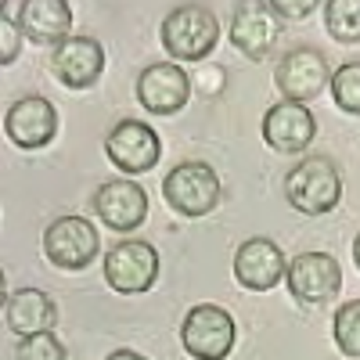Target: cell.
I'll return each mask as SVG.
<instances>
[{"label": "cell", "instance_id": "cell-13", "mask_svg": "<svg viewBox=\"0 0 360 360\" xmlns=\"http://www.w3.org/2000/svg\"><path fill=\"white\" fill-rule=\"evenodd\" d=\"M188 98H191V76L173 62L148 65L137 79V101L152 115H173L188 105Z\"/></svg>", "mask_w": 360, "mask_h": 360}, {"label": "cell", "instance_id": "cell-17", "mask_svg": "<svg viewBox=\"0 0 360 360\" xmlns=\"http://www.w3.org/2000/svg\"><path fill=\"white\" fill-rule=\"evenodd\" d=\"M18 25L22 33L33 44H65L69 29H72V8L65 0H25L18 11Z\"/></svg>", "mask_w": 360, "mask_h": 360}, {"label": "cell", "instance_id": "cell-18", "mask_svg": "<svg viewBox=\"0 0 360 360\" xmlns=\"http://www.w3.org/2000/svg\"><path fill=\"white\" fill-rule=\"evenodd\" d=\"M4 317H8V332H15L18 339H29V335L51 332L58 310H54L47 292L22 288V292H15V295L4 299Z\"/></svg>", "mask_w": 360, "mask_h": 360}, {"label": "cell", "instance_id": "cell-25", "mask_svg": "<svg viewBox=\"0 0 360 360\" xmlns=\"http://www.w3.org/2000/svg\"><path fill=\"white\" fill-rule=\"evenodd\" d=\"M202 79H205V94H213V90H220L224 86V69H202Z\"/></svg>", "mask_w": 360, "mask_h": 360}, {"label": "cell", "instance_id": "cell-3", "mask_svg": "<svg viewBox=\"0 0 360 360\" xmlns=\"http://www.w3.org/2000/svg\"><path fill=\"white\" fill-rule=\"evenodd\" d=\"M162 195L169 202L173 213L180 217H209L220 205V176L209 162H180L166 173L162 180Z\"/></svg>", "mask_w": 360, "mask_h": 360}, {"label": "cell", "instance_id": "cell-4", "mask_svg": "<svg viewBox=\"0 0 360 360\" xmlns=\"http://www.w3.org/2000/svg\"><path fill=\"white\" fill-rule=\"evenodd\" d=\"M234 339H238L234 317L217 303L191 307L184 324H180V342H184L191 360H227V353L234 349Z\"/></svg>", "mask_w": 360, "mask_h": 360}, {"label": "cell", "instance_id": "cell-9", "mask_svg": "<svg viewBox=\"0 0 360 360\" xmlns=\"http://www.w3.org/2000/svg\"><path fill=\"white\" fill-rule=\"evenodd\" d=\"M328 79H332V72H328V58L317 47H292L278 62V69H274L278 90L285 94V101H295V105L314 101L328 86Z\"/></svg>", "mask_w": 360, "mask_h": 360}, {"label": "cell", "instance_id": "cell-14", "mask_svg": "<svg viewBox=\"0 0 360 360\" xmlns=\"http://www.w3.org/2000/svg\"><path fill=\"white\" fill-rule=\"evenodd\" d=\"M281 37V22L274 15L270 4H238L234 18H231V44L242 51L252 62H263V58L274 51Z\"/></svg>", "mask_w": 360, "mask_h": 360}, {"label": "cell", "instance_id": "cell-20", "mask_svg": "<svg viewBox=\"0 0 360 360\" xmlns=\"http://www.w3.org/2000/svg\"><path fill=\"white\" fill-rule=\"evenodd\" d=\"M335 346L342 349V356H353L360 360V299H353V303H342L335 310Z\"/></svg>", "mask_w": 360, "mask_h": 360}, {"label": "cell", "instance_id": "cell-10", "mask_svg": "<svg viewBox=\"0 0 360 360\" xmlns=\"http://www.w3.org/2000/svg\"><path fill=\"white\" fill-rule=\"evenodd\" d=\"M51 72L54 79L69 90H86L94 86L105 72V47L94 37H69L58 44L51 54Z\"/></svg>", "mask_w": 360, "mask_h": 360}, {"label": "cell", "instance_id": "cell-15", "mask_svg": "<svg viewBox=\"0 0 360 360\" xmlns=\"http://www.w3.org/2000/svg\"><path fill=\"white\" fill-rule=\"evenodd\" d=\"M317 123L307 105H295V101H278L274 108H266L263 115V141L281 155H299L303 148L314 141Z\"/></svg>", "mask_w": 360, "mask_h": 360}, {"label": "cell", "instance_id": "cell-23", "mask_svg": "<svg viewBox=\"0 0 360 360\" xmlns=\"http://www.w3.org/2000/svg\"><path fill=\"white\" fill-rule=\"evenodd\" d=\"M18 11L22 4H4V18H0V62L11 65L18 51H22V25H18Z\"/></svg>", "mask_w": 360, "mask_h": 360}, {"label": "cell", "instance_id": "cell-19", "mask_svg": "<svg viewBox=\"0 0 360 360\" xmlns=\"http://www.w3.org/2000/svg\"><path fill=\"white\" fill-rule=\"evenodd\" d=\"M324 29L335 44H360V0H328Z\"/></svg>", "mask_w": 360, "mask_h": 360}, {"label": "cell", "instance_id": "cell-1", "mask_svg": "<svg viewBox=\"0 0 360 360\" xmlns=\"http://www.w3.org/2000/svg\"><path fill=\"white\" fill-rule=\"evenodd\" d=\"M285 198L295 213L303 217H324L332 213L342 198V176L328 155H310L285 176Z\"/></svg>", "mask_w": 360, "mask_h": 360}, {"label": "cell", "instance_id": "cell-2", "mask_svg": "<svg viewBox=\"0 0 360 360\" xmlns=\"http://www.w3.org/2000/svg\"><path fill=\"white\" fill-rule=\"evenodd\" d=\"M220 40L217 15L202 4H180L162 18V47L176 62H202Z\"/></svg>", "mask_w": 360, "mask_h": 360}, {"label": "cell", "instance_id": "cell-5", "mask_svg": "<svg viewBox=\"0 0 360 360\" xmlns=\"http://www.w3.org/2000/svg\"><path fill=\"white\" fill-rule=\"evenodd\" d=\"M105 281L123 292V295H141L155 288L159 281V249L141 238H123L105 252Z\"/></svg>", "mask_w": 360, "mask_h": 360}, {"label": "cell", "instance_id": "cell-6", "mask_svg": "<svg viewBox=\"0 0 360 360\" xmlns=\"http://www.w3.org/2000/svg\"><path fill=\"white\" fill-rule=\"evenodd\" d=\"M98 252H101L98 231L83 217H58L44 231V256L62 270H83L98 259Z\"/></svg>", "mask_w": 360, "mask_h": 360}, {"label": "cell", "instance_id": "cell-12", "mask_svg": "<svg viewBox=\"0 0 360 360\" xmlns=\"http://www.w3.org/2000/svg\"><path fill=\"white\" fill-rule=\"evenodd\" d=\"M285 252L270 238H249L234 252V278L249 292H270L278 281H285Z\"/></svg>", "mask_w": 360, "mask_h": 360}, {"label": "cell", "instance_id": "cell-26", "mask_svg": "<svg viewBox=\"0 0 360 360\" xmlns=\"http://www.w3.org/2000/svg\"><path fill=\"white\" fill-rule=\"evenodd\" d=\"M108 360H148V356H141V353H134V349H115Z\"/></svg>", "mask_w": 360, "mask_h": 360}, {"label": "cell", "instance_id": "cell-22", "mask_svg": "<svg viewBox=\"0 0 360 360\" xmlns=\"http://www.w3.org/2000/svg\"><path fill=\"white\" fill-rule=\"evenodd\" d=\"M15 360H72V356L62 342H58V335L40 332V335H29V339L18 342Z\"/></svg>", "mask_w": 360, "mask_h": 360}, {"label": "cell", "instance_id": "cell-7", "mask_svg": "<svg viewBox=\"0 0 360 360\" xmlns=\"http://www.w3.org/2000/svg\"><path fill=\"white\" fill-rule=\"evenodd\" d=\"M105 155L112 159L115 169L123 173H148L155 169L159 155H162V141L159 134L141 123V119H123V123H115L105 137Z\"/></svg>", "mask_w": 360, "mask_h": 360}, {"label": "cell", "instance_id": "cell-21", "mask_svg": "<svg viewBox=\"0 0 360 360\" xmlns=\"http://www.w3.org/2000/svg\"><path fill=\"white\" fill-rule=\"evenodd\" d=\"M332 98L342 112L360 115V62H346L332 72Z\"/></svg>", "mask_w": 360, "mask_h": 360}, {"label": "cell", "instance_id": "cell-27", "mask_svg": "<svg viewBox=\"0 0 360 360\" xmlns=\"http://www.w3.org/2000/svg\"><path fill=\"white\" fill-rule=\"evenodd\" d=\"M353 259H356V266H360V234H356V242H353Z\"/></svg>", "mask_w": 360, "mask_h": 360}, {"label": "cell", "instance_id": "cell-11", "mask_svg": "<svg viewBox=\"0 0 360 360\" xmlns=\"http://www.w3.org/2000/svg\"><path fill=\"white\" fill-rule=\"evenodd\" d=\"M4 130H8V137H11L15 148H22V152H37V148H44V144L54 141V134H58V112L40 94L18 98L8 108Z\"/></svg>", "mask_w": 360, "mask_h": 360}, {"label": "cell", "instance_id": "cell-24", "mask_svg": "<svg viewBox=\"0 0 360 360\" xmlns=\"http://www.w3.org/2000/svg\"><path fill=\"white\" fill-rule=\"evenodd\" d=\"M274 8V15H288V18H307L317 4L314 0H303V4H285V0H278V4H270Z\"/></svg>", "mask_w": 360, "mask_h": 360}, {"label": "cell", "instance_id": "cell-16", "mask_svg": "<svg viewBox=\"0 0 360 360\" xmlns=\"http://www.w3.org/2000/svg\"><path fill=\"white\" fill-rule=\"evenodd\" d=\"M94 209L105 227L127 234V231H137L148 217V195L144 188H137L134 180H108V184L98 188L94 195Z\"/></svg>", "mask_w": 360, "mask_h": 360}, {"label": "cell", "instance_id": "cell-8", "mask_svg": "<svg viewBox=\"0 0 360 360\" xmlns=\"http://www.w3.org/2000/svg\"><path fill=\"white\" fill-rule=\"evenodd\" d=\"M285 285L295 303H332L342 288V270L328 252H299L285 270Z\"/></svg>", "mask_w": 360, "mask_h": 360}]
</instances>
